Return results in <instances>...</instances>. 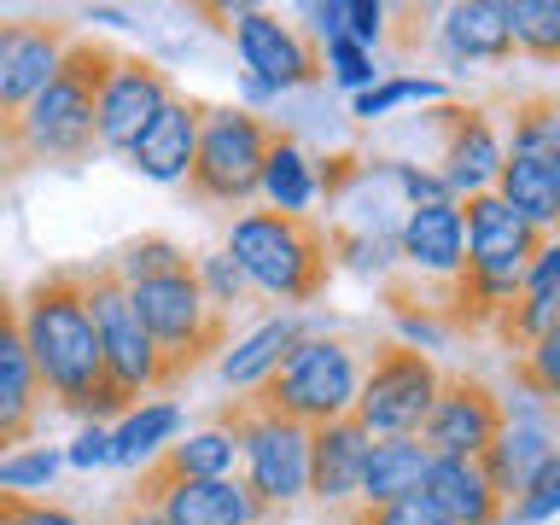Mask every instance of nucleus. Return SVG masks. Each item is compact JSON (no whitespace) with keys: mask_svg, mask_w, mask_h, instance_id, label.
<instances>
[{"mask_svg":"<svg viewBox=\"0 0 560 525\" xmlns=\"http://www.w3.org/2000/svg\"><path fill=\"white\" fill-rule=\"evenodd\" d=\"M420 497H427L450 525H502V497L490 490L479 462H432Z\"/></svg>","mask_w":560,"mask_h":525,"instance_id":"412c9836","label":"nucleus"},{"mask_svg":"<svg viewBox=\"0 0 560 525\" xmlns=\"http://www.w3.org/2000/svg\"><path fill=\"white\" fill-rule=\"evenodd\" d=\"M228 35H234V47L245 59V77L262 82L269 94H280V88H315L327 70L322 47H315L310 35H298L292 24H280L275 12L245 7V12H234Z\"/></svg>","mask_w":560,"mask_h":525,"instance_id":"f8f14e48","label":"nucleus"},{"mask_svg":"<svg viewBox=\"0 0 560 525\" xmlns=\"http://www.w3.org/2000/svg\"><path fill=\"white\" fill-rule=\"evenodd\" d=\"M52 472H59V455L52 450H12L7 462H0V490H42L52 485Z\"/></svg>","mask_w":560,"mask_h":525,"instance_id":"c9c22d12","label":"nucleus"},{"mask_svg":"<svg viewBox=\"0 0 560 525\" xmlns=\"http://www.w3.org/2000/svg\"><path fill=\"white\" fill-rule=\"evenodd\" d=\"M438 368L427 350L415 345H374V362L362 368V385H357V402L350 415L368 427V438H415L420 420H427L432 397H438Z\"/></svg>","mask_w":560,"mask_h":525,"instance_id":"6e6552de","label":"nucleus"},{"mask_svg":"<svg viewBox=\"0 0 560 525\" xmlns=\"http://www.w3.org/2000/svg\"><path fill=\"white\" fill-rule=\"evenodd\" d=\"M234 462H240L234 438L217 432V427H205V432L182 438V444H164L147 467L170 472V479H228V472H234Z\"/></svg>","mask_w":560,"mask_h":525,"instance_id":"393cba45","label":"nucleus"},{"mask_svg":"<svg viewBox=\"0 0 560 525\" xmlns=\"http://www.w3.org/2000/svg\"><path fill=\"white\" fill-rule=\"evenodd\" d=\"M70 462L77 467H100V462H112V432L105 427H88L77 444H70Z\"/></svg>","mask_w":560,"mask_h":525,"instance_id":"a19ab883","label":"nucleus"},{"mask_svg":"<svg viewBox=\"0 0 560 525\" xmlns=\"http://www.w3.org/2000/svg\"><path fill=\"white\" fill-rule=\"evenodd\" d=\"M502 427H508L502 397L490 392L479 374L450 368V374H438V397H432L427 420H420L415 444L427 450L432 462H472Z\"/></svg>","mask_w":560,"mask_h":525,"instance_id":"9d476101","label":"nucleus"},{"mask_svg":"<svg viewBox=\"0 0 560 525\" xmlns=\"http://www.w3.org/2000/svg\"><path fill=\"white\" fill-rule=\"evenodd\" d=\"M117 65V47L77 35L59 70L18 117H0V182L30 170H77L100 152V88Z\"/></svg>","mask_w":560,"mask_h":525,"instance_id":"f03ea898","label":"nucleus"},{"mask_svg":"<svg viewBox=\"0 0 560 525\" xmlns=\"http://www.w3.org/2000/svg\"><path fill=\"white\" fill-rule=\"evenodd\" d=\"M427 467L432 455L415 444V438H374L368 444V462H362V479H357V502H397V497H415L427 485Z\"/></svg>","mask_w":560,"mask_h":525,"instance_id":"5701e85b","label":"nucleus"},{"mask_svg":"<svg viewBox=\"0 0 560 525\" xmlns=\"http://www.w3.org/2000/svg\"><path fill=\"white\" fill-rule=\"evenodd\" d=\"M18 327H24L35 380H42V392L59 402L65 415L100 427L105 415L135 409V402L117 392L112 368L100 357V332H94V315H88L77 262H59V269L30 280V292L18 298Z\"/></svg>","mask_w":560,"mask_h":525,"instance_id":"f257e3e1","label":"nucleus"},{"mask_svg":"<svg viewBox=\"0 0 560 525\" xmlns=\"http://www.w3.org/2000/svg\"><path fill=\"white\" fill-rule=\"evenodd\" d=\"M432 94H444L432 77H392V82H380V88H368V94H357V117H385L392 105L402 100H432Z\"/></svg>","mask_w":560,"mask_h":525,"instance_id":"4c0bfd02","label":"nucleus"},{"mask_svg":"<svg viewBox=\"0 0 560 525\" xmlns=\"http://www.w3.org/2000/svg\"><path fill=\"white\" fill-rule=\"evenodd\" d=\"M77 269H82L88 315H94V332H100V357L112 368L117 392L129 402H140V392H152L158 357H152V339H147V327H140V315L129 304V280L112 269V257L77 262Z\"/></svg>","mask_w":560,"mask_h":525,"instance_id":"1a4fd4ad","label":"nucleus"},{"mask_svg":"<svg viewBox=\"0 0 560 525\" xmlns=\"http://www.w3.org/2000/svg\"><path fill=\"white\" fill-rule=\"evenodd\" d=\"M170 94L175 88L164 77V65L140 59V52H117L112 77H105V88H100V147L129 152V140L164 112Z\"/></svg>","mask_w":560,"mask_h":525,"instance_id":"dca6fc26","label":"nucleus"},{"mask_svg":"<svg viewBox=\"0 0 560 525\" xmlns=\"http://www.w3.org/2000/svg\"><path fill=\"white\" fill-rule=\"evenodd\" d=\"M479 462V472L490 479V490L502 497V508L520 497V485L532 479V472L542 462H555V444H549V427L542 420H508V427L490 438V444L472 455Z\"/></svg>","mask_w":560,"mask_h":525,"instance_id":"6ab92c4d","label":"nucleus"},{"mask_svg":"<svg viewBox=\"0 0 560 525\" xmlns=\"http://www.w3.org/2000/svg\"><path fill=\"white\" fill-rule=\"evenodd\" d=\"M129 497L152 502L170 525H287V514L269 502H257L245 479H170L158 467H140Z\"/></svg>","mask_w":560,"mask_h":525,"instance_id":"9b49d317","label":"nucleus"},{"mask_svg":"<svg viewBox=\"0 0 560 525\" xmlns=\"http://www.w3.org/2000/svg\"><path fill=\"white\" fill-rule=\"evenodd\" d=\"M199 112H205V100L170 94L164 112L129 140V170H140L147 182H182L192 164V140H199Z\"/></svg>","mask_w":560,"mask_h":525,"instance_id":"a211bd4d","label":"nucleus"},{"mask_svg":"<svg viewBox=\"0 0 560 525\" xmlns=\"http://www.w3.org/2000/svg\"><path fill=\"white\" fill-rule=\"evenodd\" d=\"M298 339H304V327H298L292 315H280V322H262V327L252 332V339L234 345V350L222 357V374H228V385L252 392V385H257L262 374H269V368H275L280 357H287V350H292Z\"/></svg>","mask_w":560,"mask_h":525,"instance_id":"a878e982","label":"nucleus"},{"mask_svg":"<svg viewBox=\"0 0 560 525\" xmlns=\"http://www.w3.org/2000/svg\"><path fill=\"white\" fill-rule=\"evenodd\" d=\"M560 502V462H542L532 479L520 485V497L502 508V525H542Z\"/></svg>","mask_w":560,"mask_h":525,"instance_id":"f704fd0d","label":"nucleus"},{"mask_svg":"<svg viewBox=\"0 0 560 525\" xmlns=\"http://www.w3.org/2000/svg\"><path fill=\"white\" fill-rule=\"evenodd\" d=\"M129 304L140 315L158 357L152 392H175L182 380H192L205 362H217L228 350V332H234V315L210 310V298L192 280V262L152 280H129Z\"/></svg>","mask_w":560,"mask_h":525,"instance_id":"20e7f679","label":"nucleus"},{"mask_svg":"<svg viewBox=\"0 0 560 525\" xmlns=\"http://www.w3.org/2000/svg\"><path fill=\"white\" fill-rule=\"evenodd\" d=\"M217 432L234 438L240 462H245V490H252L257 502L269 508H287L304 497V444L310 432L298 427V420H287L280 409H269V402H257L252 392H240L234 402H222L217 409Z\"/></svg>","mask_w":560,"mask_h":525,"instance_id":"0eeeda50","label":"nucleus"},{"mask_svg":"<svg viewBox=\"0 0 560 525\" xmlns=\"http://www.w3.org/2000/svg\"><path fill=\"white\" fill-rule=\"evenodd\" d=\"M47 420V392L35 380L24 327H18V298L0 287V462L24 450Z\"/></svg>","mask_w":560,"mask_h":525,"instance_id":"2eb2a0df","label":"nucleus"},{"mask_svg":"<svg viewBox=\"0 0 560 525\" xmlns=\"http://www.w3.org/2000/svg\"><path fill=\"white\" fill-rule=\"evenodd\" d=\"M280 129L245 105H205L192 164L182 175V192L192 205H245L262 192V164H269Z\"/></svg>","mask_w":560,"mask_h":525,"instance_id":"39448f33","label":"nucleus"},{"mask_svg":"<svg viewBox=\"0 0 560 525\" xmlns=\"http://www.w3.org/2000/svg\"><path fill=\"white\" fill-rule=\"evenodd\" d=\"M182 262H192V252H182V245L164 240V234H140V240H129V245H117V252H112V269L122 280H152V275L182 269Z\"/></svg>","mask_w":560,"mask_h":525,"instance_id":"2f4dec72","label":"nucleus"},{"mask_svg":"<svg viewBox=\"0 0 560 525\" xmlns=\"http://www.w3.org/2000/svg\"><path fill=\"white\" fill-rule=\"evenodd\" d=\"M327 59H332V77H339L345 88H362L368 77H374V59H368L357 42H345V35H332V42H327Z\"/></svg>","mask_w":560,"mask_h":525,"instance_id":"58836bf2","label":"nucleus"},{"mask_svg":"<svg viewBox=\"0 0 560 525\" xmlns=\"http://www.w3.org/2000/svg\"><path fill=\"white\" fill-rule=\"evenodd\" d=\"M339 525H450V520L415 490V497H397V502H350L339 508Z\"/></svg>","mask_w":560,"mask_h":525,"instance_id":"72a5a7b5","label":"nucleus"},{"mask_svg":"<svg viewBox=\"0 0 560 525\" xmlns=\"http://www.w3.org/2000/svg\"><path fill=\"white\" fill-rule=\"evenodd\" d=\"M508 18V35H514V52L537 65H555L560 59V7L555 0H514V7H502Z\"/></svg>","mask_w":560,"mask_h":525,"instance_id":"c85d7f7f","label":"nucleus"},{"mask_svg":"<svg viewBox=\"0 0 560 525\" xmlns=\"http://www.w3.org/2000/svg\"><path fill=\"white\" fill-rule=\"evenodd\" d=\"M192 280H199V292L210 298V310H222V315H234L240 304H252V280L228 262V252L192 257Z\"/></svg>","mask_w":560,"mask_h":525,"instance_id":"473e14b6","label":"nucleus"},{"mask_svg":"<svg viewBox=\"0 0 560 525\" xmlns=\"http://www.w3.org/2000/svg\"><path fill=\"white\" fill-rule=\"evenodd\" d=\"M490 192H497V199L514 210L520 222L555 234V217H560V164H549V158H502Z\"/></svg>","mask_w":560,"mask_h":525,"instance_id":"4be33fe9","label":"nucleus"},{"mask_svg":"<svg viewBox=\"0 0 560 525\" xmlns=\"http://www.w3.org/2000/svg\"><path fill=\"white\" fill-rule=\"evenodd\" d=\"M77 24L65 18H0V117H18L59 70Z\"/></svg>","mask_w":560,"mask_h":525,"instance_id":"4468645a","label":"nucleus"},{"mask_svg":"<svg viewBox=\"0 0 560 525\" xmlns=\"http://www.w3.org/2000/svg\"><path fill=\"white\" fill-rule=\"evenodd\" d=\"M228 262L252 280V292L287 298V304H315L332 280L327 222L310 210H245L228 228Z\"/></svg>","mask_w":560,"mask_h":525,"instance_id":"7ed1b4c3","label":"nucleus"},{"mask_svg":"<svg viewBox=\"0 0 560 525\" xmlns=\"http://www.w3.org/2000/svg\"><path fill=\"white\" fill-rule=\"evenodd\" d=\"M514 368V385H520V397H537V402H555L560 397V322L542 332V339L525 350V357L508 362Z\"/></svg>","mask_w":560,"mask_h":525,"instance_id":"7c9ffc66","label":"nucleus"},{"mask_svg":"<svg viewBox=\"0 0 560 525\" xmlns=\"http://www.w3.org/2000/svg\"><path fill=\"white\" fill-rule=\"evenodd\" d=\"M368 427L357 415H339L327 427H310V444H304V497H315L327 514L357 502V479H362V462H368Z\"/></svg>","mask_w":560,"mask_h":525,"instance_id":"f3484780","label":"nucleus"},{"mask_svg":"<svg viewBox=\"0 0 560 525\" xmlns=\"http://www.w3.org/2000/svg\"><path fill=\"white\" fill-rule=\"evenodd\" d=\"M262 192L275 199V210H310V199H315V175H310V158L298 152L292 135L275 140L269 164H262Z\"/></svg>","mask_w":560,"mask_h":525,"instance_id":"c756f323","label":"nucleus"},{"mask_svg":"<svg viewBox=\"0 0 560 525\" xmlns=\"http://www.w3.org/2000/svg\"><path fill=\"white\" fill-rule=\"evenodd\" d=\"M304 18H315V30H322L327 42H332V35H345V0H327V7H310Z\"/></svg>","mask_w":560,"mask_h":525,"instance_id":"37998d69","label":"nucleus"},{"mask_svg":"<svg viewBox=\"0 0 560 525\" xmlns=\"http://www.w3.org/2000/svg\"><path fill=\"white\" fill-rule=\"evenodd\" d=\"M385 35V7H368V0H357V7H345V42H357L362 52L374 47Z\"/></svg>","mask_w":560,"mask_h":525,"instance_id":"ea45409f","label":"nucleus"},{"mask_svg":"<svg viewBox=\"0 0 560 525\" xmlns=\"http://www.w3.org/2000/svg\"><path fill=\"white\" fill-rule=\"evenodd\" d=\"M502 158H549V164H560V100L555 94H520L514 100V122H508Z\"/></svg>","mask_w":560,"mask_h":525,"instance_id":"bb28decb","label":"nucleus"},{"mask_svg":"<svg viewBox=\"0 0 560 525\" xmlns=\"http://www.w3.org/2000/svg\"><path fill=\"white\" fill-rule=\"evenodd\" d=\"M397 257L409 275H455L462 269V217L455 205H420L397 222Z\"/></svg>","mask_w":560,"mask_h":525,"instance_id":"aec40b11","label":"nucleus"},{"mask_svg":"<svg viewBox=\"0 0 560 525\" xmlns=\"http://www.w3.org/2000/svg\"><path fill=\"white\" fill-rule=\"evenodd\" d=\"M427 122L438 129V182L450 192H490L497 182V164H502V140H497V122H490L485 105H462V100H444L432 105Z\"/></svg>","mask_w":560,"mask_h":525,"instance_id":"ddd939ff","label":"nucleus"},{"mask_svg":"<svg viewBox=\"0 0 560 525\" xmlns=\"http://www.w3.org/2000/svg\"><path fill=\"white\" fill-rule=\"evenodd\" d=\"M508 52H514V35H508V18L502 7H490V0H467V7H450L444 12V59L450 65H502Z\"/></svg>","mask_w":560,"mask_h":525,"instance_id":"b1692460","label":"nucleus"},{"mask_svg":"<svg viewBox=\"0 0 560 525\" xmlns=\"http://www.w3.org/2000/svg\"><path fill=\"white\" fill-rule=\"evenodd\" d=\"M0 525H82L65 502L24 497V490H0Z\"/></svg>","mask_w":560,"mask_h":525,"instance_id":"e433bc0d","label":"nucleus"},{"mask_svg":"<svg viewBox=\"0 0 560 525\" xmlns=\"http://www.w3.org/2000/svg\"><path fill=\"white\" fill-rule=\"evenodd\" d=\"M357 385H362V362H357V345L350 339H298L252 385V397L310 432V427H327V420L350 415Z\"/></svg>","mask_w":560,"mask_h":525,"instance_id":"423d86ee","label":"nucleus"},{"mask_svg":"<svg viewBox=\"0 0 560 525\" xmlns=\"http://www.w3.org/2000/svg\"><path fill=\"white\" fill-rule=\"evenodd\" d=\"M182 427V409L175 402H147V409H129V420L112 432V462H152L164 450V438Z\"/></svg>","mask_w":560,"mask_h":525,"instance_id":"cd10ccee","label":"nucleus"},{"mask_svg":"<svg viewBox=\"0 0 560 525\" xmlns=\"http://www.w3.org/2000/svg\"><path fill=\"white\" fill-rule=\"evenodd\" d=\"M105 525H170V520L158 514L152 502H140V497H129V490H122L117 508H112V520H105Z\"/></svg>","mask_w":560,"mask_h":525,"instance_id":"79ce46f5","label":"nucleus"}]
</instances>
